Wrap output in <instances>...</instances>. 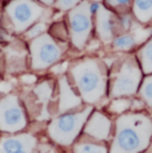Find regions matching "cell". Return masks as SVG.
I'll return each mask as SVG.
<instances>
[{
	"mask_svg": "<svg viewBox=\"0 0 152 153\" xmlns=\"http://www.w3.org/2000/svg\"><path fill=\"white\" fill-rule=\"evenodd\" d=\"M74 153H108L107 148L101 144H96L92 141H79L74 144Z\"/></svg>",
	"mask_w": 152,
	"mask_h": 153,
	"instance_id": "cell-18",
	"label": "cell"
},
{
	"mask_svg": "<svg viewBox=\"0 0 152 153\" xmlns=\"http://www.w3.org/2000/svg\"><path fill=\"white\" fill-rule=\"evenodd\" d=\"M69 67H71V64L69 63H61L59 61L57 64H55L54 67L51 68V72L52 73H56V75H60V76H64L66 75V71H69Z\"/></svg>",
	"mask_w": 152,
	"mask_h": 153,
	"instance_id": "cell-25",
	"label": "cell"
},
{
	"mask_svg": "<svg viewBox=\"0 0 152 153\" xmlns=\"http://www.w3.org/2000/svg\"><path fill=\"white\" fill-rule=\"evenodd\" d=\"M152 139V121L144 113H124L116 120L110 153H140Z\"/></svg>",
	"mask_w": 152,
	"mask_h": 153,
	"instance_id": "cell-1",
	"label": "cell"
},
{
	"mask_svg": "<svg viewBox=\"0 0 152 153\" xmlns=\"http://www.w3.org/2000/svg\"><path fill=\"white\" fill-rule=\"evenodd\" d=\"M107 8H113V10H124L132 3V0H104Z\"/></svg>",
	"mask_w": 152,
	"mask_h": 153,
	"instance_id": "cell-23",
	"label": "cell"
},
{
	"mask_svg": "<svg viewBox=\"0 0 152 153\" xmlns=\"http://www.w3.org/2000/svg\"><path fill=\"white\" fill-rule=\"evenodd\" d=\"M131 101L128 99H124V97H118L115 99L113 101H111L110 107L108 109L112 113H116V114H124L125 111H128L131 108Z\"/></svg>",
	"mask_w": 152,
	"mask_h": 153,
	"instance_id": "cell-19",
	"label": "cell"
},
{
	"mask_svg": "<svg viewBox=\"0 0 152 153\" xmlns=\"http://www.w3.org/2000/svg\"><path fill=\"white\" fill-rule=\"evenodd\" d=\"M34 95L36 96L37 101L42 104V109H40V116H39V121L48 119V105L52 100L54 96V84L51 80H44L42 83L36 84V87L34 88Z\"/></svg>",
	"mask_w": 152,
	"mask_h": 153,
	"instance_id": "cell-14",
	"label": "cell"
},
{
	"mask_svg": "<svg viewBox=\"0 0 152 153\" xmlns=\"http://www.w3.org/2000/svg\"><path fill=\"white\" fill-rule=\"evenodd\" d=\"M83 0H55L54 7L63 12H69L71 10H74L75 7H77Z\"/></svg>",
	"mask_w": 152,
	"mask_h": 153,
	"instance_id": "cell-22",
	"label": "cell"
},
{
	"mask_svg": "<svg viewBox=\"0 0 152 153\" xmlns=\"http://www.w3.org/2000/svg\"><path fill=\"white\" fill-rule=\"evenodd\" d=\"M11 89H12V83H10V81H0V95L3 96L10 95Z\"/></svg>",
	"mask_w": 152,
	"mask_h": 153,
	"instance_id": "cell-27",
	"label": "cell"
},
{
	"mask_svg": "<svg viewBox=\"0 0 152 153\" xmlns=\"http://www.w3.org/2000/svg\"><path fill=\"white\" fill-rule=\"evenodd\" d=\"M116 27H118V17L110 8L101 5L98 13L95 15V29L98 37L106 44L112 43V40L115 39Z\"/></svg>",
	"mask_w": 152,
	"mask_h": 153,
	"instance_id": "cell-12",
	"label": "cell"
},
{
	"mask_svg": "<svg viewBox=\"0 0 152 153\" xmlns=\"http://www.w3.org/2000/svg\"><path fill=\"white\" fill-rule=\"evenodd\" d=\"M47 29H48L47 28V23L44 20H42V22H37L36 24L32 25V27L24 33V36L28 42H31V40H34V39H36V37L42 36V35L47 33Z\"/></svg>",
	"mask_w": 152,
	"mask_h": 153,
	"instance_id": "cell-20",
	"label": "cell"
},
{
	"mask_svg": "<svg viewBox=\"0 0 152 153\" xmlns=\"http://www.w3.org/2000/svg\"><path fill=\"white\" fill-rule=\"evenodd\" d=\"M93 22L89 11V1L83 0L77 7L68 12V32L71 44L81 51L87 45L92 33Z\"/></svg>",
	"mask_w": 152,
	"mask_h": 153,
	"instance_id": "cell-8",
	"label": "cell"
},
{
	"mask_svg": "<svg viewBox=\"0 0 152 153\" xmlns=\"http://www.w3.org/2000/svg\"><path fill=\"white\" fill-rule=\"evenodd\" d=\"M133 16L143 24L152 20V0H133Z\"/></svg>",
	"mask_w": 152,
	"mask_h": 153,
	"instance_id": "cell-15",
	"label": "cell"
},
{
	"mask_svg": "<svg viewBox=\"0 0 152 153\" xmlns=\"http://www.w3.org/2000/svg\"><path fill=\"white\" fill-rule=\"evenodd\" d=\"M84 134L98 141H106L110 139L111 131H112V124L111 120L108 119L101 112H92L91 116L88 117L86 125H84Z\"/></svg>",
	"mask_w": 152,
	"mask_h": 153,
	"instance_id": "cell-13",
	"label": "cell"
},
{
	"mask_svg": "<svg viewBox=\"0 0 152 153\" xmlns=\"http://www.w3.org/2000/svg\"><path fill=\"white\" fill-rule=\"evenodd\" d=\"M142 67L131 56H127L118 64L111 77L110 95L112 97H124L136 93L142 81Z\"/></svg>",
	"mask_w": 152,
	"mask_h": 153,
	"instance_id": "cell-6",
	"label": "cell"
},
{
	"mask_svg": "<svg viewBox=\"0 0 152 153\" xmlns=\"http://www.w3.org/2000/svg\"><path fill=\"white\" fill-rule=\"evenodd\" d=\"M92 113L91 105L83 108L80 111H72L67 113H61L52 119L47 125V134L60 146H69L76 141L80 132L84 129L88 117Z\"/></svg>",
	"mask_w": 152,
	"mask_h": 153,
	"instance_id": "cell-3",
	"label": "cell"
},
{
	"mask_svg": "<svg viewBox=\"0 0 152 153\" xmlns=\"http://www.w3.org/2000/svg\"><path fill=\"white\" fill-rule=\"evenodd\" d=\"M39 139L32 132L0 134V153H37Z\"/></svg>",
	"mask_w": 152,
	"mask_h": 153,
	"instance_id": "cell-9",
	"label": "cell"
},
{
	"mask_svg": "<svg viewBox=\"0 0 152 153\" xmlns=\"http://www.w3.org/2000/svg\"><path fill=\"white\" fill-rule=\"evenodd\" d=\"M28 125L27 112L16 93L0 97V132L15 134L24 132Z\"/></svg>",
	"mask_w": 152,
	"mask_h": 153,
	"instance_id": "cell-7",
	"label": "cell"
},
{
	"mask_svg": "<svg viewBox=\"0 0 152 153\" xmlns=\"http://www.w3.org/2000/svg\"><path fill=\"white\" fill-rule=\"evenodd\" d=\"M37 1H40L42 4H44L45 7H51V5H54L55 0H37Z\"/></svg>",
	"mask_w": 152,
	"mask_h": 153,
	"instance_id": "cell-28",
	"label": "cell"
},
{
	"mask_svg": "<svg viewBox=\"0 0 152 153\" xmlns=\"http://www.w3.org/2000/svg\"><path fill=\"white\" fill-rule=\"evenodd\" d=\"M132 15L130 13H120V16L118 17V24L119 27L121 29H124V31H128L131 27H132Z\"/></svg>",
	"mask_w": 152,
	"mask_h": 153,
	"instance_id": "cell-24",
	"label": "cell"
},
{
	"mask_svg": "<svg viewBox=\"0 0 152 153\" xmlns=\"http://www.w3.org/2000/svg\"><path fill=\"white\" fill-rule=\"evenodd\" d=\"M136 45V37L132 33H121L115 36L112 40V47L116 51H130Z\"/></svg>",
	"mask_w": 152,
	"mask_h": 153,
	"instance_id": "cell-17",
	"label": "cell"
},
{
	"mask_svg": "<svg viewBox=\"0 0 152 153\" xmlns=\"http://www.w3.org/2000/svg\"><path fill=\"white\" fill-rule=\"evenodd\" d=\"M57 91H59V101H57V111L61 113L76 111L81 105L83 100L76 92L68 76H60L57 81Z\"/></svg>",
	"mask_w": 152,
	"mask_h": 153,
	"instance_id": "cell-11",
	"label": "cell"
},
{
	"mask_svg": "<svg viewBox=\"0 0 152 153\" xmlns=\"http://www.w3.org/2000/svg\"><path fill=\"white\" fill-rule=\"evenodd\" d=\"M48 7L37 0H10L4 8L8 28L16 35H24L34 24L48 17Z\"/></svg>",
	"mask_w": 152,
	"mask_h": 153,
	"instance_id": "cell-4",
	"label": "cell"
},
{
	"mask_svg": "<svg viewBox=\"0 0 152 153\" xmlns=\"http://www.w3.org/2000/svg\"><path fill=\"white\" fill-rule=\"evenodd\" d=\"M0 63H4V56H3L1 52H0ZM0 75H1V71H0Z\"/></svg>",
	"mask_w": 152,
	"mask_h": 153,
	"instance_id": "cell-29",
	"label": "cell"
},
{
	"mask_svg": "<svg viewBox=\"0 0 152 153\" xmlns=\"http://www.w3.org/2000/svg\"><path fill=\"white\" fill-rule=\"evenodd\" d=\"M19 81L24 85H34L37 81V77L34 73H23V75H20Z\"/></svg>",
	"mask_w": 152,
	"mask_h": 153,
	"instance_id": "cell-26",
	"label": "cell"
},
{
	"mask_svg": "<svg viewBox=\"0 0 152 153\" xmlns=\"http://www.w3.org/2000/svg\"><path fill=\"white\" fill-rule=\"evenodd\" d=\"M139 64L144 73H152V37L139 49Z\"/></svg>",
	"mask_w": 152,
	"mask_h": 153,
	"instance_id": "cell-16",
	"label": "cell"
},
{
	"mask_svg": "<svg viewBox=\"0 0 152 153\" xmlns=\"http://www.w3.org/2000/svg\"><path fill=\"white\" fill-rule=\"evenodd\" d=\"M140 97L148 105H152V76H148L140 87Z\"/></svg>",
	"mask_w": 152,
	"mask_h": 153,
	"instance_id": "cell-21",
	"label": "cell"
},
{
	"mask_svg": "<svg viewBox=\"0 0 152 153\" xmlns=\"http://www.w3.org/2000/svg\"><path fill=\"white\" fill-rule=\"evenodd\" d=\"M7 1H10V0H7Z\"/></svg>",
	"mask_w": 152,
	"mask_h": 153,
	"instance_id": "cell-30",
	"label": "cell"
},
{
	"mask_svg": "<svg viewBox=\"0 0 152 153\" xmlns=\"http://www.w3.org/2000/svg\"><path fill=\"white\" fill-rule=\"evenodd\" d=\"M5 68L10 73L23 72L27 68L28 61V45H25L22 40H13L3 51Z\"/></svg>",
	"mask_w": 152,
	"mask_h": 153,
	"instance_id": "cell-10",
	"label": "cell"
},
{
	"mask_svg": "<svg viewBox=\"0 0 152 153\" xmlns=\"http://www.w3.org/2000/svg\"><path fill=\"white\" fill-rule=\"evenodd\" d=\"M64 52L66 49H64L63 43L55 40L47 32L28 43L30 68L35 72L52 68L55 64L60 61Z\"/></svg>",
	"mask_w": 152,
	"mask_h": 153,
	"instance_id": "cell-5",
	"label": "cell"
},
{
	"mask_svg": "<svg viewBox=\"0 0 152 153\" xmlns=\"http://www.w3.org/2000/svg\"><path fill=\"white\" fill-rule=\"evenodd\" d=\"M69 77L76 92L88 105L98 104L107 92V68L95 57L75 61L69 67Z\"/></svg>",
	"mask_w": 152,
	"mask_h": 153,
	"instance_id": "cell-2",
	"label": "cell"
}]
</instances>
